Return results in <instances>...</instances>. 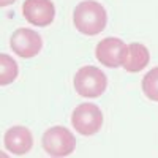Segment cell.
Segmentation results:
<instances>
[{
	"instance_id": "6",
	"label": "cell",
	"mask_w": 158,
	"mask_h": 158,
	"mask_svg": "<svg viewBox=\"0 0 158 158\" xmlns=\"http://www.w3.org/2000/svg\"><path fill=\"white\" fill-rule=\"evenodd\" d=\"M11 49L22 59H32L43 48V40L32 29H16L10 40Z\"/></svg>"
},
{
	"instance_id": "5",
	"label": "cell",
	"mask_w": 158,
	"mask_h": 158,
	"mask_svg": "<svg viewBox=\"0 0 158 158\" xmlns=\"http://www.w3.org/2000/svg\"><path fill=\"white\" fill-rule=\"evenodd\" d=\"M127 52V44L117 36L103 38L95 48V57L101 65L108 68L122 67L123 57Z\"/></svg>"
},
{
	"instance_id": "9",
	"label": "cell",
	"mask_w": 158,
	"mask_h": 158,
	"mask_svg": "<svg viewBox=\"0 0 158 158\" xmlns=\"http://www.w3.org/2000/svg\"><path fill=\"white\" fill-rule=\"evenodd\" d=\"M150 62V52L147 46H144L142 43H130L127 44V52L123 57L122 67L128 73H139L149 65Z\"/></svg>"
},
{
	"instance_id": "14",
	"label": "cell",
	"mask_w": 158,
	"mask_h": 158,
	"mask_svg": "<svg viewBox=\"0 0 158 158\" xmlns=\"http://www.w3.org/2000/svg\"><path fill=\"white\" fill-rule=\"evenodd\" d=\"M54 158H56V156H54Z\"/></svg>"
},
{
	"instance_id": "1",
	"label": "cell",
	"mask_w": 158,
	"mask_h": 158,
	"mask_svg": "<svg viewBox=\"0 0 158 158\" xmlns=\"http://www.w3.org/2000/svg\"><path fill=\"white\" fill-rule=\"evenodd\" d=\"M73 22L81 33L94 36L104 30L108 24V15L101 3L95 0H84L74 8Z\"/></svg>"
},
{
	"instance_id": "8",
	"label": "cell",
	"mask_w": 158,
	"mask_h": 158,
	"mask_svg": "<svg viewBox=\"0 0 158 158\" xmlns=\"http://www.w3.org/2000/svg\"><path fill=\"white\" fill-rule=\"evenodd\" d=\"M3 146L6 150H10V153L25 155L33 147V135L27 127H11L3 136Z\"/></svg>"
},
{
	"instance_id": "4",
	"label": "cell",
	"mask_w": 158,
	"mask_h": 158,
	"mask_svg": "<svg viewBox=\"0 0 158 158\" xmlns=\"http://www.w3.org/2000/svg\"><path fill=\"white\" fill-rule=\"evenodd\" d=\"M73 128L82 136H92L103 127V112L94 103L79 104L71 114Z\"/></svg>"
},
{
	"instance_id": "13",
	"label": "cell",
	"mask_w": 158,
	"mask_h": 158,
	"mask_svg": "<svg viewBox=\"0 0 158 158\" xmlns=\"http://www.w3.org/2000/svg\"><path fill=\"white\" fill-rule=\"evenodd\" d=\"M0 158H10V156H8L5 152H0Z\"/></svg>"
},
{
	"instance_id": "10",
	"label": "cell",
	"mask_w": 158,
	"mask_h": 158,
	"mask_svg": "<svg viewBox=\"0 0 158 158\" xmlns=\"http://www.w3.org/2000/svg\"><path fill=\"white\" fill-rule=\"evenodd\" d=\"M18 63L8 54H0V84L8 85L18 77Z\"/></svg>"
},
{
	"instance_id": "7",
	"label": "cell",
	"mask_w": 158,
	"mask_h": 158,
	"mask_svg": "<svg viewBox=\"0 0 158 158\" xmlns=\"http://www.w3.org/2000/svg\"><path fill=\"white\" fill-rule=\"evenodd\" d=\"M22 16L35 27H46L56 16L52 0H25L22 3Z\"/></svg>"
},
{
	"instance_id": "11",
	"label": "cell",
	"mask_w": 158,
	"mask_h": 158,
	"mask_svg": "<svg viewBox=\"0 0 158 158\" xmlns=\"http://www.w3.org/2000/svg\"><path fill=\"white\" fill-rule=\"evenodd\" d=\"M142 92L149 100L152 101H158V67L149 70V73H146V76L142 77Z\"/></svg>"
},
{
	"instance_id": "2",
	"label": "cell",
	"mask_w": 158,
	"mask_h": 158,
	"mask_svg": "<svg viewBox=\"0 0 158 158\" xmlns=\"http://www.w3.org/2000/svg\"><path fill=\"white\" fill-rule=\"evenodd\" d=\"M74 90L81 97L85 98H98L104 94L108 87V77L98 67H87L79 68L74 74Z\"/></svg>"
},
{
	"instance_id": "3",
	"label": "cell",
	"mask_w": 158,
	"mask_h": 158,
	"mask_svg": "<svg viewBox=\"0 0 158 158\" xmlns=\"http://www.w3.org/2000/svg\"><path fill=\"white\" fill-rule=\"evenodd\" d=\"M41 144H43V149L48 152V155L62 158L73 153V150L76 149V138L68 128L52 127L44 131Z\"/></svg>"
},
{
	"instance_id": "12",
	"label": "cell",
	"mask_w": 158,
	"mask_h": 158,
	"mask_svg": "<svg viewBox=\"0 0 158 158\" xmlns=\"http://www.w3.org/2000/svg\"><path fill=\"white\" fill-rule=\"evenodd\" d=\"M15 2H16V0H0V5H2V6H8V5H13Z\"/></svg>"
}]
</instances>
